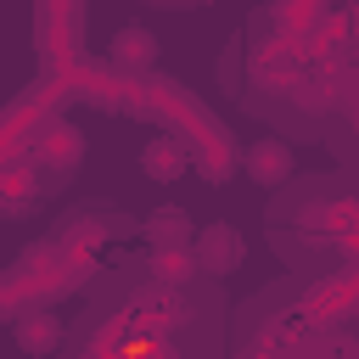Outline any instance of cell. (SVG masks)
Masks as SVG:
<instances>
[{
    "instance_id": "6da1fadb",
    "label": "cell",
    "mask_w": 359,
    "mask_h": 359,
    "mask_svg": "<svg viewBox=\"0 0 359 359\" xmlns=\"http://www.w3.org/2000/svg\"><path fill=\"white\" fill-rule=\"evenodd\" d=\"M196 269L202 275H230V269H241V258H247V241L230 230V224H208L202 236H196Z\"/></svg>"
},
{
    "instance_id": "7a4b0ae2",
    "label": "cell",
    "mask_w": 359,
    "mask_h": 359,
    "mask_svg": "<svg viewBox=\"0 0 359 359\" xmlns=\"http://www.w3.org/2000/svg\"><path fill=\"white\" fill-rule=\"evenodd\" d=\"M247 174H252L264 191H269V185H286V180H292V146L275 140V135L252 140V146H247Z\"/></svg>"
},
{
    "instance_id": "3957f363",
    "label": "cell",
    "mask_w": 359,
    "mask_h": 359,
    "mask_svg": "<svg viewBox=\"0 0 359 359\" xmlns=\"http://www.w3.org/2000/svg\"><path fill=\"white\" fill-rule=\"evenodd\" d=\"M112 62H118V67H129V73H146V67L157 62V34H151V28H140V22L118 28V34H112Z\"/></svg>"
},
{
    "instance_id": "277c9868",
    "label": "cell",
    "mask_w": 359,
    "mask_h": 359,
    "mask_svg": "<svg viewBox=\"0 0 359 359\" xmlns=\"http://www.w3.org/2000/svg\"><path fill=\"white\" fill-rule=\"evenodd\" d=\"M140 168H146V180H180L185 174V146L174 135H157V140L140 146Z\"/></svg>"
},
{
    "instance_id": "5b68a950",
    "label": "cell",
    "mask_w": 359,
    "mask_h": 359,
    "mask_svg": "<svg viewBox=\"0 0 359 359\" xmlns=\"http://www.w3.org/2000/svg\"><path fill=\"white\" fill-rule=\"evenodd\" d=\"M151 275H157L163 286H185V280L196 275V252H191L185 241H163V247L151 252Z\"/></svg>"
},
{
    "instance_id": "8992f818",
    "label": "cell",
    "mask_w": 359,
    "mask_h": 359,
    "mask_svg": "<svg viewBox=\"0 0 359 359\" xmlns=\"http://www.w3.org/2000/svg\"><path fill=\"white\" fill-rule=\"evenodd\" d=\"M146 236L163 247V241H191V213L185 208H157L151 219H146Z\"/></svg>"
},
{
    "instance_id": "52a82bcc",
    "label": "cell",
    "mask_w": 359,
    "mask_h": 359,
    "mask_svg": "<svg viewBox=\"0 0 359 359\" xmlns=\"http://www.w3.org/2000/svg\"><path fill=\"white\" fill-rule=\"evenodd\" d=\"M56 337H62V325H56V314H22L17 320V342L22 348H56Z\"/></svg>"
}]
</instances>
